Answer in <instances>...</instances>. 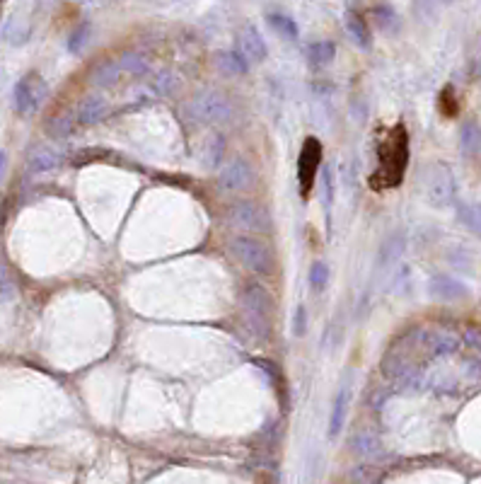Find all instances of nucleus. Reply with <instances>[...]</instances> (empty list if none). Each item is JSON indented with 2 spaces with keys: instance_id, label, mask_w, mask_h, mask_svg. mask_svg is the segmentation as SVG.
<instances>
[{
  "instance_id": "39448f33",
  "label": "nucleus",
  "mask_w": 481,
  "mask_h": 484,
  "mask_svg": "<svg viewBox=\"0 0 481 484\" xmlns=\"http://www.w3.org/2000/svg\"><path fill=\"white\" fill-rule=\"evenodd\" d=\"M46 94H49L46 82L39 78L37 73H27L22 80H17L15 92H13L17 114H22V116L34 114V111L39 109V104L46 99Z\"/></svg>"
},
{
  "instance_id": "5701e85b",
  "label": "nucleus",
  "mask_w": 481,
  "mask_h": 484,
  "mask_svg": "<svg viewBox=\"0 0 481 484\" xmlns=\"http://www.w3.org/2000/svg\"><path fill=\"white\" fill-rule=\"evenodd\" d=\"M310 288H312V293H322L327 288V283H329V267H327V262H312V267H310Z\"/></svg>"
},
{
  "instance_id": "423d86ee",
  "label": "nucleus",
  "mask_w": 481,
  "mask_h": 484,
  "mask_svg": "<svg viewBox=\"0 0 481 484\" xmlns=\"http://www.w3.org/2000/svg\"><path fill=\"white\" fill-rule=\"evenodd\" d=\"M227 221H230L232 226L249 230V233H256V235H264L271 230L268 214L254 202H234L230 209H227Z\"/></svg>"
},
{
  "instance_id": "f3484780",
  "label": "nucleus",
  "mask_w": 481,
  "mask_h": 484,
  "mask_svg": "<svg viewBox=\"0 0 481 484\" xmlns=\"http://www.w3.org/2000/svg\"><path fill=\"white\" fill-rule=\"evenodd\" d=\"M58 163H61V158H58V153L54 148H49V145H37V148H32V153L27 155L29 172H49V170H54Z\"/></svg>"
},
{
  "instance_id": "20e7f679",
  "label": "nucleus",
  "mask_w": 481,
  "mask_h": 484,
  "mask_svg": "<svg viewBox=\"0 0 481 484\" xmlns=\"http://www.w3.org/2000/svg\"><path fill=\"white\" fill-rule=\"evenodd\" d=\"M319 165H322V143L315 136H310V138H305L300 158H298V189H300L302 199H310V194H312Z\"/></svg>"
},
{
  "instance_id": "473e14b6",
  "label": "nucleus",
  "mask_w": 481,
  "mask_h": 484,
  "mask_svg": "<svg viewBox=\"0 0 481 484\" xmlns=\"http://www.w3.org/2000/svg\"><path fill=\"white\" fill-rule=\"evenodd\" d=\"M465 341L469 346H477V349H481V334L477 332V329H469V332L465 334Z\"/></svg>"
},
{
  "instance_id": "2eb2a0df",
  "label": "nucleus",
  "mask_w": 481,
  "mask_h": 484,
  "mask_svg": "<svg viewBox=\"0 0 481 484\" xmlns=\"http://www.w3.org/2000/svg\"><path fill=\"white\" fill-rule=\"evenodd\" d=\"M431 293L436 298H443V300H455V298H462L467 296V288L462 286L460 281L453 279V276H445V274H438L431 279Z\"/></svg>"
},
{
  "instance_id": "b1692460",
  "label": "nucleus",
  "mask_w": 481,
  "mask_h": 484,
  "mask_svg": "<svg viewBox=\"0 0 481 484\" xmlns=\"http://www.w3.org/2000/svg\"><path fill=\"white\" fill-rule=\"evenodd\" d=\"M87 39H90V25H87V22H80V25L73 29L70 39H68V51H70V54H80V51L85 49Z\"/></svg>"
},
{
  "instance_id": "9d476101",
  "label": "nucleus",
  "mask_w": 481,
  "mask_h": 484,
  "mask_svg": "<svg viewBox=\"0 0 481 484\" xmlns=\"http://www.w3.org/2000/svg\"><path fill=\"white\" fill-rule=\"evenodd\" d=\"M237 49L249 63H261V61H266V56H268L266 41H264L261 32L254 25H242V27H239Z\"/></svg>"
},
{
  "instance_id": "1a4fd4ad",
  "label": "nucleus",
  "mask_w": 481,
  "mask_h": 484,
  "mask_svg": "<svg viewBox=\"0 0 481 484\" xmlns=\"http://www.w3.org/2000/svg\"><path fill=\"white\" fill-rule=\"evenodd\" d=\"M242 308H244V312H249V315L266 317V320H271L276 305H273L271 293H268L261 283L249 281L247 286L242 288Z\"/></svg>"
},
{
  "instance_id": "0eeeda50",
  "label": "nucleus",
  "mask_w": 481,
  "mask_h": 484,
  "mask_svg": "<svg viewBox=\"0 0 481 484\" xmlns=\"http://www.w3.org/2000/svg\"><path fill=\"white\" fill-rule=\"evenodd\" d=\"M426 199L433 206H448L455 197V182H453V172L445 165H431L426 170Z\"/></svg>"
},
{
  "instance_id": "c756f323",
  "label": "nucleus",
  "mask_w": 481,
  "mask_h": 484,
  "mask_svg": "<svg viewBox=\"0 0 481 484\" xmlns=\"http://www.w3.org/2000/svg\"><path fill=\"white\" fill-rule=\"evenodd\" d=\"M440 107H443V114H448V116L457 114V102L453 99V87H445L443 94H440Z\"/></svg>"
},
{
  "instance_id": "f704fd0d",
  "label": "nucleus",
  "mask_w": 481,
  "mask_h": 484,
  "mask_svg": "<svg viewBox=\"0 0 481 484\" xmlns=\"http://www.w3.org/2000/svg\"><path fill=\"white\" fill-rule=\"evenodd\" d=\"M438 3H455V0H438Z\"/></svg>"
},
{
  "instance_id": "c85d7f7f",
  "label": "nucleus",
  "mask_w": 481,
  "mask_h": 484,
  "mask_svg": "<svg viewBox=\"0 0 481 484\" xmlns=\"http://www.w3.org/2000/svg\"><path fill=\"white\" fill-rule=\"evenodd\" d=\"M460 216H462V221H465L469 228L477 230V233H481V214H479L477 209H474V206H462Z\"/></svg>"
},
{
  "instance_id": "2f4dec72",
  "label": "nucleus",
  "mask_w": 481,
  "mask_h": 484,
  "mask_svg": "<svg viewBox=\"0 0 481 484\" xmlns=\"http://www.w3.org/2000/svg\"><path fill=\"white\" fill-rule=\"evenodd\" d=\"M172 85H174L172 75H169V73H160V80H155V92L157 94H167L169 90H172Z\"/></svg>"
},
{
  "instance_id": "72a5a7b5",
  "label": "nucleus",
  "mask_w": 481,
  "mask_h": 484,
  "mask_svg": "<svg viewBox=\"0 0 481 484\" xmlns=\"http://www.w3.org/2000/svg\"><path fill=\"white\" fill-rule=\"evenodd\" d=\"M5 165H8V155L0 150V180H3V175H5Z\"/></svg>"
},
{
  "instance_id": "f03ea898",
  "label": "nucleus",
  "mask_w": 481,
  "mask_h": 484,
  "mask_svg": "<svg viewBox=\"0 0 481 484\" xmlns=\"http://www.w3.org/2000/svg\"><path fill=\"white\" fill-rule=\"evenodd\" d=\"M227 247H230L232 257L237 259L244 269H249L251 274H256V276L273 274V267H276L273 252L261 238H256V235H234V238H230V242H227Z\"/></svg>"
},
{
  "instance_id": "4468645a",
  "label": "nucleus",
  "mask_w": 481,
  "mask_h": 484,
  "mask_svg": "<svg viewBox=\"0 0 481 484\" xmlns=\"http://www.w3.org/2000/svg\"><path fill=\"white\" fill-rule=\"evenodd\" d=\"M121 75H126V73H124V68H121L119 58H109V61H102V63H97V66L92 68L90 82H92V85H97V87H111V85H116V82H119Z\"/></svg>"
},
{
  "instance_id": "4be33fe9",
  "label": "nucleus",
  "mask_w": 481,
  "mask_h": 484,
  "mask_svg": "<svg viewBox=\"0 0 481 484\" xmlns=\"http://www.w3.org/2000/svg\"><path fill=\"white\" fill-rule=\"evenodd\" d=\"M121 63V68H124L126 75H133V78H138V75H143L145 70H148V61H145L140 54H133V51H124L121 56H116Z\"/></svg>"
},
{
  "instance_id": "9b49d317",
  "label": "nucleus",
  "mask_w": 481,
  "mask_h": 484,
  "mask_svg": "<svg viewBox=\"0 0 481 484\" xmlns=\"http://www.w3.org/2000/svg\"><path fill=\"white\" fill-rule=\"evenodd\" d=\"M109 114V104L107 99L102 97V94H90V97H85L83 102L78 104V109H75V121L80 123V126H95L102 119H107Z\"/></svg>"
},
{
  "instance_id": "412c9836",
  "label": "nucleus",
  "mask_w": 481,
  "mask_h": 484,
  "mask_svg": "<svg viewBox=\"0 0 481 484\" xmlns=\"http://www.w3.org/2000/svg\"><path fill=\"white\" fill-rule=\"evenodd\" d=\"M73 126H75V119H70L68 114H56L46 121L44 128L51 138H68V136L73 133Z\"/></svg>"
},
{
  "instance_id": "393cba45",
  "label": "nucleus",
  "mask_w": 481,
  "mask_h": 484,
  "mask_svg": "<svg viewBox=\"0 0 481 484\" xmlns=\"http://www.w3.org/2000/svg\"><path fill=\"white\" fill-rule=\"evenodd\" d=\"M256 365V368L261 370L264 375L268 378V380L273 383V385H278V387H283V373H281V368H278V363H273V361H268V358H254L251 361Z\"/></svg>"
},
{
  "instance_id": "6ab92c4d",
  "label": "nucleus",
  "mask_w": 481,
  "mask_h": 484,
  "mask_svg": "<svg viewBox=\"0 0 481 484\" xmlns=\"http://www.w3.org/2000/svg\"><path fill=\"white\" fill-rule=\"evenodd\" d=\"M336 56V44L334 41H315V44L307 46V61L312 66H327V63L334 61Z\"/></svg>"
},
{
  "instance_id": "cd10ccee",
  "label": "nucleus",
  "mask_w": 481,
  "mask_h": 484,
  "mask_svg": "<svg viewBox=\"0 0 481 484\" xmlns=\"http://www.w3.org/2000/svg\"><path fill=\"white\" fill-rule=\"evenodd\" d=\"M370 15H373V20H378V25L383 27V29L397 27V15L392 13L390 8H375Z\"/></svg>"
},
{
  "instance_id": "a878e982",
  "label": "nucleus",
  "mask_w": 481,
  "mask_h": 484,
  "mask_svg": "<svg viewBox=\"0 0 481 484\" xmlns=\"http://www.w3.org/2000/svg\"><path fill=\"white\" fill-rule=\"evenodd\" d=\"M290 329H293V336H298V339H302V336L307 334V310H305L302 305L293 312Z\"/></svg>"
},
{
  "instance_id": "bb28decb",
  "label": "nucleus",
  "mask_w": 481,
  "mask_h": 484,
  "mask_svg": "<svg viewBox=\"0 0 481 484\" xmlns=\"http://www.w3.org/2000/svg\"><path fill=\"white\" fill-rule=\"evenodd\" d=\"M222 150H225V141H222L220 136H213V138L208 141V148H206L208 165H218L222 158Z\"/></svg>"
},
{
  "instance_id": "dca6fc26",
  "label": "nucleus",
  "mask_w": 481,
  "mask_h": 484,
  "mask_svg": "<svg viewBox=\"0 0 481 484\" xmlns=\"http://www.w3.org/2000/svg\"><path fill=\"white\" fill-rule=\"evenodd\" d=\"M346 22V32L351 34V39L356 41L361 49H370V25L366 22V17L356 10H349L344 17Z\"/></svg>"
},
{
  "instance_id": "f257e3e1",
  "label": "nucleus",
  "mask_w": 481,
  "mask_h": 484,
  "mask_svg": "<svg viewBox=\"0 0 481 484\" xmlns=\"http://www.w3.org/2000/svg\"><path fill=\"white\" fill-rule=\"evenodd\" d=\"M378 155H380V165L373 175L375 189H390L402 185L404 172H407V163H409V136L402 123L390 128V133L380 143Z\"/></svg>"
},
{
  "instance_id": "7ed1b4c3",
  "label": "nucleus",
  "mask_w": 481,
  "mask_h": 484,
  "mask_svg": "<svg viewBox=\"0 0 481 484\" xmlns=\"http://www.w3.org/2000/svg\"><path fill=\"white\" fill-rule=\"evenodd\" d=\"M184 114L189 116L198 126H208V123H222L232 116V104L218 90H203L186 102Z\"/></svg>"
},
{
  "instance_id": "f8f14e48",
  "label": "nucleus",
  "mask_w": 481,
  "mask_h": 484,
  "mask_svg": "<svg viewBox=\"0 0 481 484\" xmlns=\"http://www.w3.org/2000/svg\"><path fill=\"white\" fill-rule=\"evenodd\" d=\"M349 409H351V390L346 385H341L336 392V397H334V402H332V414H329V436L332 439L341 434L346 417H349Z\"/></svg>"
},
{
  "instance_id": "6e6552de",
  "label": "nucleus",
  "mask_w": 481,
  "mask_h": 484,
  "mask_svg": "<svg viewBox=\"0 0 481 484\" xmlns=\"http://www.w3.org/2000/svg\"><path fill=\"white\" fill-rule=\"evenodd\" d=\"M256 180V172L254 167L249 165V160H244V158H234L225 165V167L220 170V177H218V185L220 189H225V192H244V189H249L254 185Z\"/></svg>"
},
{
  "instance_id": "ddd939ff",
  "label": "nucleus",
  "mask_w": 481,
  "mask_h": 484,
  "mask_svg": "<svg viewBox=\"0 0 481 484\" xmlns=\"http://www.w3.org/2000/svg\"><path fill=\"white\" fill-rule=\"evenodd\" d=\"M215 68L220 70L222 75H230V78H237V75H244L249 70V61L244 58L242 54H239V49L234 51H218L215 54Z\"/></svg>"
},
{
  "instance_id": "7c9ffc66",
  "label": "nucleus",
  "mask_w": 481,
  "mask_h": 484,
  "mask_svg": "<svg viewBox=\"0 0 481 484\" xmlns=\"http://www.w3.org/2000/svg\"><path fill=\"white\" fill-rule=\"evenodd\" d=\"M15 293V283L13 279H10V274H8V269L0 264V298H8V296H13Z\"/></svg>"
},
{
  "instance_id": "a211bd4d",
  "label": "nucleus",
  "mask_w": 481,
  "mask_h": 484,
  "mask_svg": "<svg viewBox=\"0 0 481 484\" xmlns=\"http://www.w3.org/2000/svg\"><path fill=\"white\" fill-rule=\"evenodd\" d=\"M266 22H268V27H271L283 41H298V37H300L298 22L293 20V17H288V15L271 13V15H266Z\"/></svg>"
},
{
  "instance_id": "aec40b11",
  "label": "nucleus",
  "mask_w": 481,
  "mask_h": 484,
  "mask_svg": "<svg viewBox=\"0 0 481 484\" xmlns=\"http://www.w3.org/2000/svg\"><path fill=\"white\" fill-rule=\"evenodd\" d=\"M462 150L469 153V155H477L481 153V126L477 121H467L462 126Z\"/></svg>"
}]
</instances>
